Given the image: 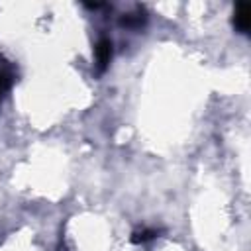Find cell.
I'll return each instance as SVG.
<instances>
[{
  "instance_id": "277c9868",
  "label": "cell",
  "mask_w": 251,
  "mask_h": 251,
  "mask_svg": "<svg viewBox=\"0 0 251 251\" xmlns=\"http://www.w3.org/2000/svg\"><path fill=\"white\" fill-rule=\"evenodd\" d=\"M157 229H149V227H143V229H137V231H133L131 233V241L133 243H147V241H151L153 237H157Z\"/></svg>"
},
{
  "instance_id": "5b68a950",
  "label": "cell",
  "mask_w": 251,
  "mask_h": 251,
  "mask_svg": "<svg viewBox=\"0 0 251 251\" xmlns=\"http://www.w3.org/2000/svg\"><path fill=\"white\" fill-rule=\"evenodd\" d=\"M12 82H14L12 73L6 71V69H0V100H2V96L12 88Z\"/></svg>"
},
{
  "instance_id": "6da1fadb",
  "label": "cell",
  "mask_w": 251,
  "mask_h": 251,
  "mask_svg": "<svg viewBox=\"0 0 251 251\" xmlns=\"http://www.w3.org/2000/svg\"><path fill=\"white\" fill-rule=\"evenodd\" d=\"M233 27L243 35L249 33V29H251V6L249 4L241 2V4L235 6V10H233Z\"/></svg>"
},
{
  "instance_id": "7a4b0ae2",
  "label": "cell",
  "mask_w": 251,
  "mask_h": 251,
  "mask_svg": "<svg viewBox=\"0 0 251 251\" xmlns=\"http://www.w3.org/2000/svg\"><path fill=\"white\" fill-rule=\"evenodd\" d=\"M112 41L108 37H102L96 47H94V55H96V69L98 73H104L106 67L110 65V59H112Z\"/></svg>"
},
{
  "instance_id": "3957f363",
  "label": "cell",
  "mask_w": 251,
  "mask_h": 251,
  "mask_svg": "<svg viewBox=\"0 0 251 251\" xmlns=\"http://www.w3.org/2000/svg\"><path fill=\"white\" fill-rule=\"evenodd\" d=\"M145 22H147V16H145V10H141V8L133 14H124L120 18V25L127 27V29H139L145 25Z\"/></svg>"
}]
</instances>
